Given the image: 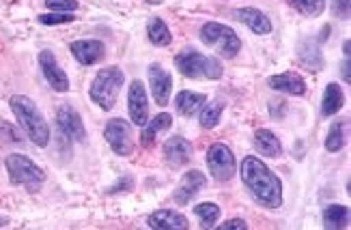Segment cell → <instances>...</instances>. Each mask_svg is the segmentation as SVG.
<instances>
[{
    "label": "cell",
    "mask_w": 351,
    "mask_h": 230,
    "mask_svg": "<svg viewBox=\"0 0 351 230\" xmlns=\"http://www.w3.org/2000/svg\"><path fill=\"white\" fill-rule=\"evenodd\" d=\"M241 181L265 209H278L282 205V183L269 168L254 155L241 162Z\"/></svg>",
    "instance_id": "obj_1"
},
{
    "label": "cell",
    "mask_w": 351,
    "mask_h": 230,
    "mask_svg": "<svg viewBox=\"0 0 351 230\" xmlns=\"http://www.w3.org/2000/svg\"><path fill=\"white\" fill-rule=\"evenodd\" d=\"M11 112L18 118V123L22 125V129L26 131V136L33 140L37 146H48L50 142V127L45 123L41 110L35 105V101L26 97V95H13L11 101Z\"/></svg>",
    "instance_id": "obj_2"
},
{
    "label": "cell",
    "mask_w": 351,
    "mask_h": 230,
    "mask_svg": "<svg viewBox=\"0 0 351 230\" xmlns=\"http://www.w3.org/2000/svg\"><path fill=\"white\" fill-rule=\"evenodd\" d=\"M175 67L186 75V78L194 80H218L222 78V63L213 56H205L201 52H196L194 48L181 50L175 56Z\"/></svg>",
    "instance_id": "obj_3"
},
{
    "label": "cell",
    "mask_w": 351,
    "mask_h": 230,
    "mask_svg": "<svg viewBox=\"0 0 351 230\" xmlns=\"http://www.w3.org/2000/svg\"><path fill=\"white\" fill-rule=\"evenodd\" d=\"M125 82V73L119 67H106L101 69L88 88V97L93 103H97L101 110H110L117 103V97L121 93V86Z\"/></svg>",
    "instance_id": "obj_4"
},
{
    "label": "cell",
    "mask_w": 351,
    "mask_h": 230,
    "mask_svg": "<svg viewBox=\"0 0 351 230\" xmlns=\"http://www.w3.org/2000/svg\"><path fill=\"white\" fill-rule=\"evenodd\" d=\"M5 168H7L9 181L13 186H24L30 192H35L45 181V172L41 168L33 159H28L26 155H20V153H11V155L5 159Z\"/></svg>",
    "instance_id": "obj_5"
},
{
    "label": "cell",
    "mask_w": 351,
    "mask_h": 230,
    "mask_svg": "<svg viewBox=\"0 0 351 230\" xmlns=\"http://www.w3.org/2000/svg\"><path fill=\"white\" fill-rule=\"evenodd\" d=\"M201 41L209 48L216 50L224 58H233L241 50V39L233 28H228L220 22H207L201 28Z\"/></svg>",
    "instance_id": "obj_6"
},
{
    "label": "cell",
    "mask_w": 351,
    "mask_h": 230,
    "mask_svg": "<svg viewBox=\"0 0 351 230\" xmlns=\"http://www.w3.org/2000/svg\"><path fill=\"white\" fill-rule=\"evenodd\" d=\"M106 142L110 144V149L121 157H130L134 153V133L132 125L123 118H112L104 129Z\"/></svg>",
    "instance_id": "obj_7"
},
{
    "label": "cell",
    "mask_w": 351,
    "mask_h": 230,
    "mask_svg": "<svg viewBox=\"0 0 351 230\" xmlns=\"http://www.w3.org/2000/svg\"><path fill=\"white\" fill-rule=\"evenodd\" d=\"M207 166H209V172L211 177L224 183V181H231L235 175V157L231 149L222 142L211 144L207 151Z\"/></svg>",
    "instance_id": "obj_8"
},
{
    "label": "cell",
    "mask_w": 351,
    "mask_h": 230,
    "mask_svg": "<svg viewBox=\"0 0 351 230\" xmlns=\"http://www.w3.org/2000/svg\"><path fill=\"white\" fill-rule=\"evenodd\" d=\"M128 108L130 118L134 125L145 127L149 120V101H147V90L141 80H134L128 90Z\"/></svg>",
    "instance_id": "obj_9"
},
{
    "label": "cell",
    "mask_w": 351,
    "mask_h": 230,
    "mask_svg": "<svg viewBox=\"0 0 351 230\" xmlns=\"http://www.w3.org/2000/svg\"><path fill=\"white\" fill-rule=\"evenodd\" d=\"M56 123H58V129L63 131L65 138L75 142H82L86 138V129H84V123L80 118V114L75 112V108H71L69 103H63L56 112Z\"/></svg>",
    "instance_id": "obj_10"
},
{
    "label": "cell",
    "mask_w": 351,
    "mask_h": 230,
    "mask_svg": "<svg viewBox=\"0 0 351 230\" xmlns=\"http://www.w3.org/2000/svg\"><path fill=\"white\" fill-rule=\"evenodd\" d=\"M39 67L43 71V78L48 80V84L56 90V93H67L69 78H67V73L60 69V65L56 63V58L50 50H43L39 54Z\"/></svg>",
    "instance_id": "obj_11"
},
{
    "label": "cell",
    "mask_w": 351,
    "mask_h": 230,
    "mask_svg": "<svg viewBox=\"0 0 351 230\" xmlns=\"http://www.w3.org/2000/svg\"><path fill=\"white\" fill-rule=\"evenodd\" d=\"M207 186V177L201 172V170H190L183 175L181 183L177 186L175 190V203L177 205H188L192 203V198H196L198 194H201Z\"/></svg>",
    "instance_id": "obj_12"
},
{
    "label": "cell",
    "mask_w": 351,
    "mask_h": 230,
    "mask_svg": "<svg viewBox=\"0 0 351 230\" xmlns=\"http://www.w3.org/2000/svg\"><path fill=\"white\" fill-rule=\"evenodd\" d=\"M149 82H151V93L158 105H169L171 93H173V75L160 65L149 67Z\"/></svg>",
    "instance_id": "obj_13"
},
{
    "label": "cell",
    "mask_w": 351,
    "mask_h": 230,
    "mask_svg": "<svg viewBox=\"0 0 351 230\" xmlns=\"http://www.w3.org/2000/svg\"><path fill=\"white\" fill-rule=\"evenodd\" d=\"M69 50L73 54V58L78 60L80 65H95L104 58L106 48L104 43L97 39H80V41H73L69 45Z\"/></svg>",
    "instance_id": "obj_14"
},
{
    "label": "cell",
    "mask_w": 351,
    "mask_h": 230,
    "mask_svg": "<svg viewBox=\"0 0 351 230\" xmlns=\"http://www.w3.org/2000/svg\"><path fill=\"white\" fill-rule=\"evenodd\" d=\"M192 151H194L192 142L186 140V138H181V136H173L164 142V157L171 168L186 166L192 159Z\"/></svg>",
    "instance_id": "obj_15"
},
{
    "label": "cell",
    "mask_w": 351,
    "mask_h": 230,
    "mask_svg": "<svg viewBox=\"0 0 351 230\" xmlns=\"http://www.w3.org/2000/svg\"><path fill=\"white\" fill-rule=\"evenodd\" d=\"M147 224L154 230H186L190 226L188 218L173 209H160L156 213H151Z\"/></svg>",
    "instance_id": "obj_16"
},
{
    "label": "cell",
    "mask_w": 351,
    "mask_h": 230,
    "mask_svg": "<svg viewBox=\"0 0 351 230\" xmlns=\"http://www.w3.org/2000/svg\"><path fill=\"white\" fill-rule=\"evenodd\" d=\"M269 86L274 90H280V93L295 95V97H302L304 93H306V82H304V78L295 71H285L278 75H271Z\"/></svg>",
    "instance_id": "obj_17"
},
{
    "label": "cell",
    "mask_w": 351,
    "mask_h": 230,
    "mask_svg": "<svg viewBox=\"0 0 351 230\" xmlns=\"http://www.w3.org/2000/svg\"><path fill=\"white\" fill-rule=\"evenodd\" d=\"M235 18L239 22L246 24L252 30V33H256V35H269L271 33V22H269V18H267L263 11H258V9H252V7L237 9L235 11Z\"/></svg>",
    "instance_id": "obj_18"
},
{
    "label": "cell",
    "mask_w": 351,
    "mask_h": 230,
    "mask_svg": "<svg viewBox=\"0 0 351 230\" xmlns=\"http://www.w3.org/2000/svg\"><path fill=\"white\" fill-rule=\"evenodd\" d=\"M254 149L265 157H278L282 153V144L276 138V133H271L269 129H258L254 133Z\"/></svg>",
    "instance_id": "obj_19"
},
{
    "label": "cell",
    "mask_w": 351,
    "mask_h": 230,
    "mask_svg": "<svg viewBox=\"0 0 351 230\" xmlns=\"http://www.w3.org/2000/svg\"><path fill=\"white\" fill-rule=\"evenodd\" d=\"M207 101L205 95L201 93H192V90H181V93L175 97V105H177V112L183 116H194L198 110L203 108V103Z\"/></svg>",
    "instance_id": "obj_20"
},
{
    "label": "cell",
    "mask_w": 351,
    "mask_h": 230,
    "mask_svg": "<svg viewBox=\"0 0 351 230\" xmlns=\"http://www.w3.org/2000/svg\"><path fill=\"white\" fill-rule=\"evenodd\" d=\"M345 103V95H343V88L337 82H330L326 86V93L322 99V114L324 116H332L337 114Z\"/></svg>",
    "instance_id": "obj_21"
},
{
    "label": "cell",
    "mask_w": 351,
    "mask_h": 230,
    "mask_svg": "<svg viewBox=\"0 0 351 230\" xmlns=\"http://www.w3.org/2000/svg\"><path fill=\"white\" fill-rule=\"evenodd\" d=\"M347 133H349V120H334L326 138V149L330 153H339L347 144Z\"/></svg>",
    "instance_id": "obj_22"
},
{
    "label": "cell",
    "mask_w": 351,
    "mask_h": 230,
    "mask_svg": "<svg viewBox=\"0 0 351 230\" xmlns=\"http://www.w3.org/2000/svg\"><path fill=\"white\" fill-rule=\"evenodd\" d=\"M349 207L343 205H330L324 209V228L330 230H341L349 226Z\"/></svg>",
    "instance_id": "obj_23"
},
{
    "label": "cell",
    "mask_w": 351,
    "mask_h": 230,
    "mask_svg": "<svg viewBox=\"0 0 351 230\" xmlns=\"http://www.w3.org/2000/svg\"><path fill=\"white\" fill-rule=\"evenodd\" d=\"M171 125H173V116H171V114H166V112H162V114H158L156 118L147 120V125L143 127V133H141V142H143L145 146H149L151 142H154V138H156L160 131L169 129Z\"/></svg>",
    "instance_id": "obj_24"
},
{
    "label": "cell",
    "mask_w": 351,
    "mask_h": 230,
    "mask_svg": "<svg viewBox=\"0 0 351 230\" xmlns=\"http://www.w3.org/2000/svg\"><path fill=\"white\" fill-rule=\"evenodd\" d=\"M147 35H149V41L158 45V48H164V45L173 43V35H171L169 26H166L164 20H160V18H151L147 22Z\"/></svg>",
    "instance_id": "obj_25"
},
{
    "label": "cell",
    "mask_w": 351,
    "mask_h": 230,
    "mask_svg": "<svg viewBox=\"0 0 351 230\" xmlns=\"http://www.w3.org/2000/svg\"><path fill=\"white\" fill-rule=\"evenodd\" d=\"M226 108V103L222 99H216L211 103H203V110H201V127L203 129H213L220 123L222 112Z\"/></svg>",
    "instance_id": "obj_26"
},
{
    "label": "cell",
    "mask_w": 351,
    "mask_h": 230,
    "mask_svg": "<svg viewBox=\"0 0 351 230\" xmlns=\"http://www.w3.org/2000/svg\"><path fill=\"white\" fill-rule=\"evenodd\" d=\"M287 3L304 18H319L326 9V0H287Z\"/></svg>",
    "instance_id": "obj_27"
},
{
    "label": "cell",
    "mask_w": 351,
    "mask_h": 230,
    "mask_svg": "<svg viewBox=\"0 0 351 230\" xmlns=\"http://www.w3.org/2000/svg\"><path fill=\"white\" fill-rule=\"evenodd\" d=\"M194 213L198 216V220H201L203 228L216 226V222L220 220V207L216 203H201V205H196Z\"/></svg>",
    "instance_id": "obj_28"
},
{
    "label": "cell",
    "mask_w": 351,
    "mask_h": 230,
    "mask_svg": "<svg viewBox=\"0 0 351 230\" xmlns=\"http://www.w3.org/2000/svg\"><path fill=\"white\" fill-rule=\"evenodd\" d=\"M75 18L71 13H58V11H52V13H43L39 15V22L45 24V26H54V24H69L73 22Z\"/></svg>",
    "instance_id": "obj_29"
},
{
    "label": "cell",
    "mask_w": 351,
    "mask_h": 230,
    "mask_svg": "<svg viewBox=\"0 0 351 230\" xmlns=\"http://www.w3.org/2000/svg\"><path fill=\"white\" fill-rule=\"evenodd\" d=\"M45 7L58 13H71L78 9V0H45Z\"/></svg>",
    "instance_id": "obj_30"
},
{
    "label": "cell",
    "mask_w": 351,
    "mask_h": 230,
    "mask_svg": "<svg viewBox=\"0 0 351 230\" xmlns=\"http://www.w3.org/2000/svg\"><path fill=\"white\" fill-rule=\"evenodd\" d=\"M332 7H334V13H337V18L349 20V13H351V9H349V0H334Z\"/></svg>",
    "instance_id": "obj_31"
},
{
    "label": "cell",
    "mask_w": 351,
    "mask_h": 230,
    "mask_svg": "<svg viewBox=\"0 0 351 230\" xmlns=\"http://www.w3.org/2000/svg\"><path fill=\"white\" fill-rule=\"evenodd\" d=\"M218 228H220V230H246L248 224L243 222V220H228V222L220 224Z\"/></svg>",
    "instance_id": "obj_32"
},
{
    "label": "cell",
    "mask_w": 351,
    "mask_h": 230,
    "mask_svg": "<svg viewBox=\"0 0 351 230\" xmlns=\"http://www.w3.org/2000/svg\"><path fill=\"white\" fill-rule=\"evenodd\" d=\"M347 60L343 63V67H341V75H343V80H347V84L351 82V71H349V56H345Z\"/></svg>",
    "instance_id": "obj_33"
},
{
    "label": "cell",
    "mask_w": 351,
    "mask_h": 230,
    "mask_svg": "<svg viewBox=\"0 0 351 230\" xmlns=\"http://www.w3.org/2000/svg\"><path fill=\"white\" fill-rule=\"evenodd\" d=\"M349 50H351V41H349V39H347V41H345V43H343V52H345V56H349V54H351V52H349Z\"/></svg>",
    "instance_id": "obj_34"
},
{
    "label": "cell",
    "mask_w": 351,
    "mask_h": 230,
    "mask_svg": "<svg viewBox=\"0 0 351 230\" xmlns=\"http://www.w3.org/2000/svg\"><path fill=\"white\" fill-rule=\"evenodd\" d=\"M9 224V218H5V216H0V228L3 226H7Z\"/></svg>",
    "instance_id": "obj_35"
},
{
    "label": "cell",
    "mask_w": 351,
    "mask_h": 230,
    "mask_svg": "<svg viewBox=\"0 0 351 230\" xmlns=\"http://www.w3.org/2000/svg\"><path fill=\"white\" fill-rule=\"evenodd\" d=\"M147 3H151V5H162L164 0H147Z\"/></svg>",
    "instance_id": "obj_36"
}]
</instances>
